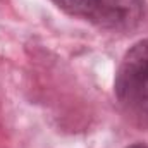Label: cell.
Returning <instances> with one entry per match:
<instances>
[{"mask_svg":"<svg viewBox=\"0 0 148 148\" xmlns=\"http://www.w3.org/2000/svg\"><path fill=\"white\" fill-rule=\"evenodd\" d=\"M59 9L110 31H129L143 17V0H52Z\"/></svg>","mask_w":148,"mask_h":148,"instance_id":"1","label":"cell"},{"mask_svg":"<svg viewBox=\"0 0 148 148\" xmlns=\"http://www.w3.org/2000/svg\"><path fill=\"white\" fill-rule=\"evenodd\" d=\"M115 93L127 110L148 119V59L129 60L121 67Z\"/></svg>","mask_w":148,"mask_h":148,"instance_id":"2","label":"cell"},{"mask_svg":"<svg viewBox=\"0 0 148 148\" xmlns=\"http://www.w3.org/2000/svg\"><path fill=\"white\" fill-rule=\"evenodd\" d=\"M127 148H147V147L141 145V143H134V145H131V147H127Z\"/></svg>","mask_w":148,"mask_h":148,"instance_id":"3","label":"cell"}]
</instances>
